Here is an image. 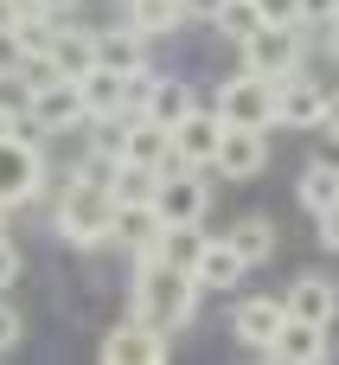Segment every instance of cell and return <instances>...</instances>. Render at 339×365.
Here are the masks:
<instances>
[{
	"label": "cell",
	"mask_w": 339,
	"mask_h": 365,
	"mask_svg": "<svg viewBox=\"0 0 339 365\" xmlns=\"http://www.w3.org/2000/svg\"><path fill=\"white\" fill-rule=\"evenodd\" d=\"M199 276L192 269H179V263H167V257H135V282H128V314L135 321H147V327H160V334H179L192 314H199Z\"/></svg>",
	"instance_id": "cell-1"
},
{
	"label": "cell",
	"mask_w": 339,
	"mask_h": 365,
	"mask_svg": "<svg viewBox=\"0 0 339 365\" xmlns=\"http://www.w3.org/2000/svg\"><path fill=\"white\" fill-rule=\"evenodd\" d=\"M51 231H58L64 244H77V250L109 244V231H115V192H109V180H96V173H64L58 205H51Z\"/></svg>",
	"instance_id": "cell-2"
},
{
	"label": "cell",
	"mask_w": 339,
	"mask_h": 365,
	"mask_svg": "<svg viewBox=\"0 0 339 365\" xmlns=\"http://www.w3.org/2000/svg\"><path fill=\"white\" fill-rule=\"evenodd\" d=\"M38 186H45L38 135H26V128L0 135V205H26V199H38Z\"/></svg>",
	"instance_id": "cell-3"
},
{
	"label": "cell",
	"mask_w": 339,
	"mask_h": 365,
	"mask_svg": "<svg viewBox=\"0 0 339 365\" xmlns=\"http://www.w3.org/2000/svg\"><path fill=\"white\" fill-rule=\"evenodd\" d=\"M154 212H160V225H205V212H212L205 167H160Z\"/></svg>",
	"instance_id": "cell-4"
},
{
	"label": "cell",
	"mask_w": 339,
	"mask_h": 365,
	"mask_svg": "<svg viewBox=\"0 0 339 365\" xmlns=\"http://www.w3.org/2000/svg\"><path fill=\"white\" fill-rule=\"evenodd\" d=\"M26 122H32L38 135H77V128H90V109H83V90H77V77H51L45 90H32V103H26Z\"/></svg>",
	"instance_id": "cell-5"
},
{
	"label": "cell",
	"mask_w": 339,
	"mask_h": 365,
	"mask_svg": "<svg viewBox=\"0 0 339 365\" xmlns=\"http://www.w3.org/2000/svg\"><path fill=\"white\" fill-rule=\"evenodd\" d=\"M244 71H256V77H269V83L295 77V71H301V26H256V32L244 38Z\"/></svg>",
	"instance_id": "cell-6"
},
{
	"label": "cell",
	"mask_w": 339,
	"mask_h": 365,
	"mask_svg": "<svg viewBox=\"0 0 339 365\" xmlns=\"http://www.w3.org/2000/svg\"><path fill=\"white\" fill-rule=\"evenodd\" d=\"M218 115L237 122V128H276V83L256 77V71H237L218 90Z\"/></svg>",
	"instance_id": "cell-7"
},
{
	"label": "cell",
	"mask_w": 339,
	"mask_h": 365,
	"mask_svg": "<svg viewBox=\"0 0 339 365\" xmlns=\"http://www.w3.org/2000/svg\"><path fill=\"white\" fill-rule=\"evenodd\" d=\"M96 353H103V365H160V359H167V334L128 314L122 327H109V334H103V346H96Z\"/></svg>",
	"instance_id": "cell-8"
},
{
	"label": "cell",
	"mask_w": 339,
	"mask_h": 365,
	"mask_svg": "<svg viewBox=\"0 0 339 365\" xmlns=\"http://www.w3.org/2000/svg\"><path fill=\"white\" fill-rule=\"evenodd\" d=\"M282 308H288L295 321H314V327H333V321H339V282H333V276H320V269H301V276L288 282Z\"/></svg>",
	"instance_id": "cell-9"
},
{
	"label": "cell",
	"mask_w": 339,
	"mask_h": 365,
	"mask_svg": "<svg viewBox=\"0 0 339 365\" xmlns=\"http://www.w3.org/2000/svg\"><path fill=\"white\" fill-rule=\"evenodd\" d=\"M224 128H231V122H224L218 109H212V115H205V109H192L186 122H173V160H179V167H212V160H218Z\"/></svg>",
	"instance_id": "cell-10"
},
{
	"label": "cell",
	"mask_w": 339,
	"mask_h": 365,
	"mask_svg": "<svg viewBox=\"0 0 339 365\" xmlns=\"http://www.w3.org/2000/svg\"><path fill=\"white\" fill-rule=\"evenodd\" d=\"M320 109H327V90L308 71L276 83V128H320Z\"/></svg>",
	"instance_id": "cell-11"
},
{
	"label": "cell",
	"mask_w": 339,
	"mask_h": 365,
	"mask_svg": "<svg viewBox=\"0 0 339 365\" xmlns=\"http://www.w3.org/2000/svg\"><path fill=\"white\" fill-rule=\"evenodd\" d=\"M115 160H135V167H167L173 160V128H160L154 115H135L122 122V141H115Z\"/></svg>",
	"instance_id": "cell-12"
},
{
	"label": "cell",
	"mask_w": 339,
	"mask_h": 365,
	"mask_svg": "<svg viewBox=\"0 0 339 365\" xmlns=\"http://www.w3.org/2000/svg\"><path fill=\"white\" fill-rule=\"evenodd\" d=\"M269 167V141H263V128H224V141H218V160H212V173H224V180H256Z\"/></svg>",
	"instance_id": "cell-13"
},
{
	"label": "cell",
	"mask_w": 339,
	"mask_h": 365,
	"mask_svg": "<svg viewBox=\"0 0 339 365\" xmlns=\"http://www.w3.org/2000/svg\"><path fill=\"white\" fill-rule=\"evenodd\" d=\"M282 321H288V308H282L276 295H250V302H237V314H231V334H237L244 346L269 353V340L282 334Z\"/></svg>",
	"instance_id": "cell-14"
},
{
	"label": "cell",
	"mask_w": 339,
	"mask_h": 365,
	"mask_svg": "<svg viewBox=\"0 0 339 365\" xmlns=\"http://www.w3.org/2000/svg\"><path fill=\"white\" fill-rule=\"evenodd\" d=\"M192 276H199V289H205V295H218V289H237V282L250 276V263L237 257V244H231V237H205V250H199V269H192Z\"/></svg>",
	"instance_id": "cell-15"
},
{
	"label": "cell",
	"mask_w": 339,
	"mask_h": 365,
	"mask_svg": "<svg viewBox=\"0 0 339 365\" xmlns=\"http://www.w3.org/2000/svg\"><path fill=\"white\" fill-rule=\"evenodd\" d=\"M269 359H282V365H314V359H327V327H314V321H282V334L269 340Z\"/></svg>",
	"instance_id": "cell-16"
},
{
	"label": "cell",
	"mask_w": 339,
	"mask_h": 365,
	"mask_svg": "<svg viewBox=\"0 0 339 365\" xmlns=\"http://www.w3.org/2000/svg\"><path fill=\"white\" fill-rule=\"evenodd\" d=\"M96 64H109V71L135 77V71H147V38L122 19V26H109V32H96Z\"/></svg>",
	"instance_id": "cell-17"
},
{
	"label": "cell",
	"mask_w": 339,
	"mask_h": 365,
	"mask_svg": "<svg viewBox=\"0 0 339 365\" xmlns=\"http://www.w3.org/2000/svg\"><path fill=\"white\" fill-rule=\"evenodd\" d=\"M77 90H83L90 122H103V115H122V109H128V77H122V71H109V64L83 71V77H77Z\"/></svg>",
	"instance_id": "cell-18"
},
{
	"label": "cell",
	"mask_w": 339,
	"mask_h": 365,
	"mask_svg": "<svg viewBox=\"0 0 339 365\" xmlns=\"http://www.w3.org/2000/svg\"><path fill=\"white\" fill-rule=\"evenodd\" d=\"M160 231H167V225H160L154 205H115V231H109V244L147 257V250H160Z\"/></svg>",
	"instance_id": "cell-19"
},
{
	"label": "cell",
	"mask_w": 339,
	"mask_h": 365,
	"mask_svg": "<svg viewBox=\"0 0 339 365\" xmlns=\"http://www.w3.org/2000/svg\"><path fill=\"white\" fill-rule=\"evenodd\" d=\"M295 199H301L308 218H327L339 205V160H308L301 180H295Z\"/></svg>",
	"instance_id": "cell-20"
},
{
	"label": "cell",
	"mask_w": 339,
	"mask_h": 365,
	"mask_svg": "<svg viewBox=\"0 0 339 365\" xmlns=\"http://www.w3.org/2000/svg\"><path fill=\"white\" fill-rule=\"evenodd\" d=\"M51 64L64 77H83L96 71V32H83L77 19H58V38H51Z\"/></svg>",
	"instance_id": "cell-21"
},
{
	"label": "cell",
	"mask_w": 339,
	"mask_h": 365,
	"mask_svg": "<svg viewBox=\"0 0 339 365\" xmlns=\"http://www.w3.org/2000/svg\"><path fill=\"white\" fill-rule=\"evenodd\" d=\"M199 109V96L179 83V77H154V90H147V103H141V115H154L160 128H173V122H186Z\"/></svg>",
	"instance_id": "cell-22"
},
{
	"label": "cell",
	"mask_w": 339,
	"mask_h": 365,
	"mask_svg": "<svg viewBox=\"0 0 339 365\" xmlns=\"http://www.w3.org/2000/svg\"><path fill=\"white\" fill-rule=\"evenodd\" d=\"M122 6H128V26L141 38H167V32L186 26V6L179 0H122Z\"/></svg>",
	"instance_id": "cell-23"
},
{
	"label": "cell",
	"mask_w": 339,
	"mask_h": 365,
	"mask_svg": "<svg viewBox=\"0 0 339 365\" xmlns=\"http://www.w3.org/2000/svg\"><path fill=\"white\" fill-rule=\"evenodd\" d=\"M109 192H115V205H154V192H160V167L115 160V173H109Z\"/></svg>",
	"instance_id": "cell-24"
},
{
	"label": "cell",
	"mask_w": 339,
	"mask_h": 365,
	"mask_svg": "<svg viewBox=\"0 0 339 365\" xmlns=\"http://www.w3.org/2000/svg\"><path fill=\"white\" fill-rule=\"evenodd\" d=\"M224 237L237 244V257H244L250 269H256V263H269V250H276V225H269L263 212H250V218H237V225H231Z\"/></svg>",
	"instance_id": "cell-25"
},
{
	"label": "cell",
	"mask_w": 339,
	"mask_h": 365,
	"mask_svg": "<svg viewBox=\"0 0 339 365\" xmlns=\"http://www.w3.org/2000/svg\"><path fill=\"white\" fill-rule=\"evenodd\" d=\"M199 250H205V225H167L154 257H167V263H179V269H199Z\"/></svg>",
	"instance_id": "cell-26"
},
{
	"label": "cell",
	"mask_w": 339,
	"mask_h": 365,
	"mask_svg": "<svg viewBox=\"0 0 339 365\" xmlns=\"http://www.w3.org/2000/svg\"><path fill=\"white\" fill-rule=\"evenodd\" d=\"M51 38H58V19L51 13H26L13 26V51L19 58H51Z\"/></svg>",
	"instance_id": "cell-27"
},
{
	"label": "cell",
	"mask_w": 339,
	"mask_h": 365,
	"mask_svg": "<svg viewBox=\"0 0 339 365\" xmlns=\"http://www.w3.org/2000/svg\"><path fill=\"white\" fill-rule=\"evenodd\" d=\"M212 26H218V32H224V38H237V45H244V38H250V32H256V26H263V13H256V0H224V6H218V19H212Z\"/></svg>",
	"instance_id": "cell-28"
},
{
	"label": "cell",
	"mask_w": 339,
	"mask_h": 365,
	"mask_svg": "<svg viewBox=\"0 0 339 365\" xmlns=\"http://www.w3.org/2000/svg\"><path fill=\"white\" fill-rule=\"evenodd\" d=\"M263 26H301V0H256Z\"/></svg>",
	"instance_id": "cell-29"
},
{
	"label": "cell",
	"mask_w": 339,
	"mask_h": 365,
	"mask_svg": "<svg viewBox=\"0 0 339 365\" xmlns=\"http://www.w3.org/2000/svg\"><path fill=\"white\" fill-rule=\"evenodd\" d=\"M19 269H26V263H19V244H13V237L0 231V295H6V289L19 282Z\"/></svg>",
	"instance_id": "cell-30"
},
{
	"label": "cell",
	"mask_w": 339,
	"mask_h": 365,
	"mask_svg": "<svg viewBox=\"0 0 339 365\" xmlns=\"http://www.w3.org/2000/svg\"><path fill=\"white\" fill-rule=\"evenodd\" d=\"M333 19H339V0H301V26H320L327 32Z\"/></svg>",
	"instance_id": "cell-31"
},
{
	"label": "cell",
	"mask_w": 339,
	"mask_h": 365,
	"mask_svg": "<svg viewBox=\"0 0 339 365\" xmlns=\"http://www.w3.org/2000/svg\"><path fill=\"white\" fill-rule=\"evenodd\" d=\"M19 327H26V321H19V314L0 302V353H13V346H19Z\"/></svg>",
	"instance_id": "cell-32"
},
{
	"label": "cell",
	"mask_w": 339,
	"mask_h": 365,
	"mask_svg": "<svg viewBox=\"0 0 339 365\" xmlns=\"http://www.w3.org/2000/svg\"><path fill=\"white\" fill-rule=\"evenodd\" d=\"M320 135L339 148V90H327V109H320Z\"/></svg>",
	"instance_id": "cell-33"
},
{
	"label": "cell",
	"mask_w": 339,
	"mask_h": 365,
	"mask_svg": "<svg viewBox=\"0 0 339 365\" xmlns=\"http://www.w3.org/2000/svg\"><path fill=\"white\" fill-rule=\"evenodd\" d=\"M26 6H32V13H51V19H77L83 0H26Z\"/></svg>",
	"instance_id": "cell-34"
},
{
	"label": "cell",
	"mask_w": 339,
	"mask_h": 365,
	"mask_svg": "<svg viewBox=\"0 0 339 365\" xmlns=\"http://www.w3.org/2000/svg\"><path fill=\"white\" fill-rule=\"evenodd\" d=\"M26 13H32V6H26V0H0V32H6V38H13V26H19V19H26Z\"/></svg>",
	"instance_id": "cell-35"
},
{
	"label": "cell",
	"mask_w": 339,
	"mask_h": 365,
	"mask_svg": "<svg viewBox=\"0 0 339 365\" xmlns=\"http://www.w3.org/2000/svg\"><path fill=\"white\" fill-rule=\"evenodd\" d=\"M320 244H327V250H333V257H339V205H333V212H327V218H320Z\"/></svg>",
	"instance_id": "cell-36"
},
{
	"label": "cell",
	"mask_w": 339,
	"mask_h": 365,
	"mask_svg": "<svg viewBox=\"0 0 339 365\" xmlns=\"http://www.w3.org/2000/svg\"><path fill=\"white\" fill-rule=\"evenodd\" d=\"M179 6H186V19H218L224 0H179Z\"/></svg>",
	"instance_id": "cell-37"
},
{
	"label": "cell",
	"mask_w": 339,
	"mask_h": 365,
	"mask_svg": "<svg viewBox=\"0 0 339 365\" xmlns=\"http://www.w3.org/2000/svg\"><path fill=\"white\" fill-rule=\"evenodd\" d=\"M327 58H333V64H339V19H333V26H327Z\"/></svg>",
	"instance_id": "cell-38"
},
{
	"label": "cell",
	"mask_w": 339,
	"mask_h": 365,
	"mask_svg": "<svg viewBox=\"0 0 339 365\" xmlns=\"http://www.w3.org/2000/svg\"><path fill=\"white\" fill-rule=\"evenodd\" d=\"M6 212H13V205H0V231H6Z\"/></svg>",
	"instance_id": "cell-39"
}]
</instances>
